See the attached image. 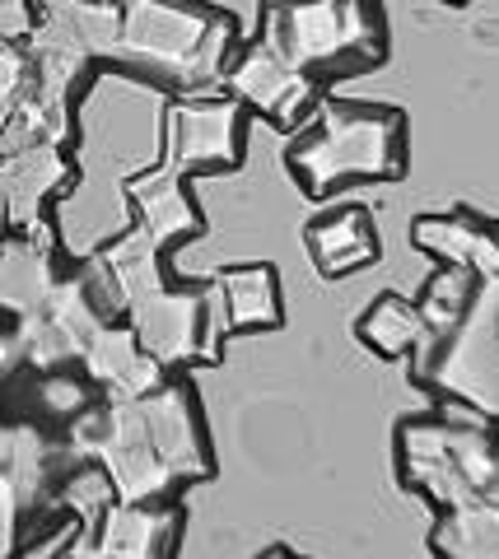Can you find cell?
<instances>
[{
    "mask_svg": "<svg viewBox=\"0 0 499 559\" xmlns=\"http://www.w3.org/2000/svg\"><path fill=\"white\" fill-rule=\"evenodd\" d=\"M289 168L313 201H326L341 182L402 178L406 173V117L392 108L322 98L289 145Z\"/></svg>",
    "mask_w": 499,
    "mask_h": 559,
    "instance_id": "cell-1",
    "label": "cell"
},
{
    "mask_svg": "<svg viewBox=\"0 0 499 559\" xmlns=\"http://www.w3.org/2000/svg\"><path fill=\"white\" fill-rule=\"evenodd\" d=\"M257 43L304 75L322 66H373L383 57V33L355 0H271Z\"/></svg>",
    "mask_w": 499,
    "mask_h": 559,
    "instance_id": "cell-2",
    "label": "cell"
},
{
    "mask_svg": "<svg viewBox=\"0 0 499 559\" xmlns=\"http://www.w3.org/2000/svg\"><path fill=\"white\" fill-rule=\"evenodd\" d=\"M215 20L219 14L187 5V0H127L122 38H117L112 61H127L159 75L178 98H201L205 84L197 70V51Z\"/></svg>",
    "mask_w": 499,
    "mask_h": 559,
    "instance_id": "cell-3",
    "label": "cell"
},
{
    "mask_svg": "<svg viewBox=\"0 0 499 559\" xmlns=\"http://www.w3.org/2000/svg\"><path fill=\"white\" fill-rule=\"evenodd\" d=\"M243 159V103L238 98H174L164 108L159 164L182 178L211 168H238Z\"/></svg>",
    "mask_w": 499,
    "mask_h": 559,
    "instance_id": "cell-4",
    "label": "cell"
},
{
    "mask_svg": "<svg viewBox=\"0 0 499 559\" xmlns=\"http://www.w3.org/2000/svg\"><path fill=\"white\" fill-rule=\"evenodd\" d=\"M225 90L257 117L275 121L281 131H299L318 108V80L295 66H285L262 43L234 47V57L225 66Z\"/></svg>",
    "mask_w": 499,
    "mask_h": 559,
    "instance_id": "cell-5",
    "label": "cell"
},
{
    "mask_svg": "<svg viewBox=\"0 0 499 559\" xmlns=\"http://www.w3.org/2000/svg\"><path fill=\"white\" fill-rule=\"evenodd\" d=\"M127 326L135 331L145 355H154L164 369L201 359L205 345V289L187 285H154L145 294H135L127 304Z\"/></svg>",
    "mask_w": 499,
    "mask_h": 559,
    "instance_id": "cell-6",
    "label": "cell"
},
{
    "mask_svg": "<svg viewBox=\"0 0 499 559\" xmlns=\"http://www.w3.org/2000/svg\"><path fill=\"white\" fill-rule=\"evenodd\" d=\"M145 439L182 476V485L211 476V443L201 429V406L187 382H164L154 396L141 401Z\"/></svg>",
    "mask_w": 499,
    "mask_h": 559,
    "instance_id": "cell-7",
    "label": "cell"
},
{
    "mask_svg": "<svg viewBox=\"0 0 499 559\" xmlns=\"http://www.w3.org/2000/svg\"><path fill=\"white\" fill-rule=\"evenodd\" d=\"M84 378L103 392V401H145L168 382V369L145 355L127 322H103L84 349Z\"/></svg>",
    "mask_w": 499,
    "mask_h": 559,
    "instance_id": "cell-8",
    "label": "cell"
},
{
    "mask_svg": "<svg viewBox=\"0 0 499 559\" xmlns=\"http://www.w3.org/2000/svg\"><path fill=\"white\" fill-rule=\"evenodd\" d=\"M182 503H108L94 527H84L112 559H174L182 536Z\"/></svg>",
    "mask_w": 499,
    "mask_h": 559,
    "instance_id": "cell-9",
    "label": "cell"
},
{
    "mask_svg": "<svg viewBox=\"0 0 499 559\" xmlns=\"http://www.w3.org/2000/svg\"><path fill=\"white\" fill-rule=\"evenodd\" d=\"M122 191L135 205V224H141L159 248L201 234V210L192 205V197H187V178L174 173L168 164H154L150 173H135Z\"/></svg>",
    "mask_w": 499,
    "mask_h": 559,
    "instance_id": "cell-10",
    "label": "cell"
},
{
    "mask_svg": "<svg viewBox=\"0 0 499 559\" xmlns=\"http://www.w3.org/2000/svg\"><path fill=\"white\" fill-rule=\"evenodd\" d=\"M308 257L322 280H341L351 271H365L378 261V229H373V215L365 205H346V210H326L308 224Z\"/></svg>",
    "mask_w": 499,
    "mask_h": 559,
    "instance_id": "cell-11",
    "label": "cell"
},
{
    "mask_svg": "<svg viewBox=\"0 0 499 559\" xmlns=\"http://www.w3.org/2000/svg\"><path fill=\"white\" fill-rule=\"evenodd\" d=\"M411 238L443 266H467L476 280H499V234L462 210L458 215H420L411 224Z\"/></svg>",
    "mask_w": 499,
    "mask_h": 559,
    "instance_id": "cell-12",
    "label": "cell"
},
{
    "mask_svg": "<svg viewBox=\"0 0 499 559\" xmlns=\"http://www.w3.org/2000/svg\"><path fill=\"white\" fill-rule=\"evenodd\" d=\"M71 173L75 168L61 145H33L24 154H14V159H0V187H5V210L14 229L43 219L47 197H57L71 182Z\"/></svg>",
    "mask_w": 499,
    "mask_h": 559,
    "instance_id": "cell-13",
    "label": "cell"
},
{
    "mask_svg": "<svg viewBox=\"0 0 499 559\" xmlns=\"http://www.w3.org/2000/svg\"><path fill=\"white\" fill-rule=\"evenodd\" d=\"M219 299H225L229 312V331H266L281 326L285 304H281V275L275 266H229L215 275Z\"/></svg>",
    "mask_w": 499,
    "mask_h": 559,
    "instance_id": "cell-14",
    "label": "cell"
},
{
    "mask_svg": "<svg viewBox=\"0 0 499 559\" xmlns=\"http://www.w3.org/2000/svg\"><path fill=\"white\" fill-rule=\"evenodd\" d=\"M359 341L383 359H402L425 345V318L402 294H383V299H373L365 308V318H359Z\"/></svg>",
    "mask_w": 499,
    "mask_h": 559,
    "instance_id": "cell-15",
    "label": "cell"
},
{
    "mask_svg": "<svg viewBox=\"0 0 499 559\" xmlns=\"http://www.w3.org/2000/svg\"><path fill=\"white\" fill-rule=\"evenodd\" d=\"M480 294V280L467 266H443L435 280L425 285L420 294V318H425V336L435 341H449L453 331L472 318V304Z\"/></svg>",
    "mask_w": 499,
    "mask_h": 559,
    "instance_id": "cell-16",
    "label": "cell"
},
{
    "mask_svg": "<svg viewBox=\"0 0 499 559\" xmlns=\"http://www.w3.org/2000/svg\"><path fill=\"white\" fill-rule=\"evenodd\" d=\"M38 411L47 419H57V425H71L75 415H84L94 406V382L90 378H80L71 369H47L38 373Z\"/></svg>",
    "mask_w": 499,
    "mask_h": 559,
    "instance_id": "cell-17",
    "label": "cell"
},
{
    "mask_svg": "<svg viewBox=\"0 0 499 559\" xmlns=\"http://www.w3.org/2000/svg\"><path fill=\"white\" fill-rule=\"evenodd\" d=\"M33 90V57L20 43H0V127L14 117V108Z\"/></svg>",
    "mask_w": 499,
    "mask_h": 559,
    "instance_id": "cell-18",
    "label": "cell"
},
{
    "mask_svg": "<svg viewBox=\"0 0 499 559\" xmlns=\"http://www.w3.org/2000/svg\"><path fill=\"white\" fill-rule=\"evenodd\" d=\"M24 499L20 489H14V480L0 471V559H14L20 555V522H24Z\"/></svg>",
    "mask_w": 499,
    "mask_h": 559,
    "instance_id": "cell-19",
    "label": "cell"
},
{
    "mask_svg": "<svg viewBox=\"0 0 499 559\" xmlns=\"http://www.w3.org/2000/svg\"><path fill=\"white\" fill-rule=\"evenodd\" d=\"M33 24H38L33 0H0V43H28Z\"/></svg>",
    "mask_w": 499,
    "mask_h": 559,
    "instance_id": "cell-20",
    "label": "cell"
},
{
    "mask_svg": "<svg viewBox=\"0 0 499 559\" xmlns=\"http://www.w3.org/2000/svg\"><path fill=\"white\" fill-rule=\"evenodd\" d=\"M57 559H112V555L103 550V546H98V540H94L90 532H75V536H71V546H66Z\"/></svg>",
    "mask_w": 499,
    "mask_h": 559,
    "instance_id": "cell-21",
    "label": "cell"
},
{
    "mask_svg": "<svg viewBox=\"0 0 499 559\" xmlns=\"http://www.w3.org/2000/svg\"><path fill=\"white\" fill-rule=\"evenodd\" d=\"M20 364V345H14V326H0V378Z\"/></svg>",
    "mask_w": 499,
    "mask_h": 559,
    "instance_id": "cell-22",
    "label": "cell"
},
{
    "mask_svg": "<svg viewBox=\"0 0 499 559\" xmlns=\"http://www.w3.org/2000/svg\"><path fill=\"white\" fill-rule=\"evenodd\" d=\"M10 457H14V419L0 415V471L10 466Z\"/></svg>",
    "mask_w": 499,
    "mask_h": 559,
    "instance_id": "cell-23",
    "label": "cell"
},
{
    "mask_svg": "<svg viewBox=\"0 0 499 559\" xmlns=\"http://www.w3.org/2000/svg\"><path fill=\"white\" fill-rule=\"evenodd\" d=\"M5 229H10V210H5V187H0V242H5Z\"/></svg>",
    "mask_w": 499,
    "mask_h": 559,
    "instance_id": "cell-24",
    "label": "cell"
},
{
    "mask_svg": "<svg viewBox=\"0 0 499 559\" xmlns=\"http://www.w3.org/2000/svg\"><path fill=\"white\" fill-rule=\"evenodd\" d=\"M449 5H467V0H449Z\"/></svg>",
    "mask_w": 499,
    "mask_h": 559,
    "instance_id": "cell-25",
    "label": "cell"
},
{
    "mask_svg": "<svg viewBox=\"0 0 499 559\" xmlns=\"http://www.w3.org/2000/svg\"><path fill=\"white\" fill-rule=\"evenodd\" d=\"M355 5H365V0H355Z\"/></svg>",
    "mask_w": 499,
    "mask_h": 559,
    "instance_id": "cell-26",
    "label": "cell"
}]
</instances>
